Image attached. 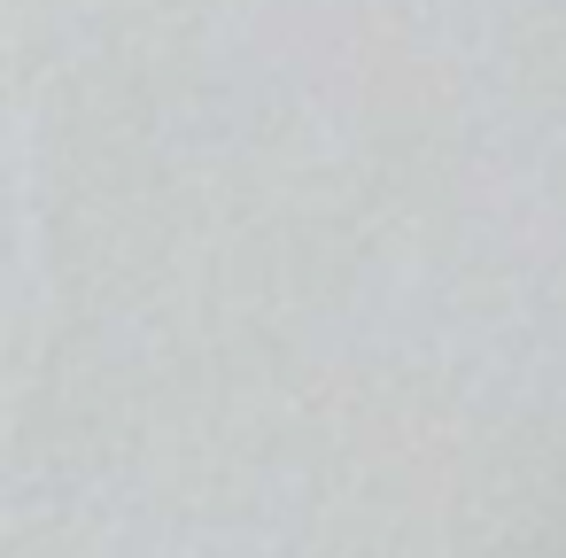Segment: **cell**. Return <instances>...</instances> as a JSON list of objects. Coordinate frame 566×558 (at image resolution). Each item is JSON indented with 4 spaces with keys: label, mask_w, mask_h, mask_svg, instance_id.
Masks as SVG:
<instances>
[]
</instances>
